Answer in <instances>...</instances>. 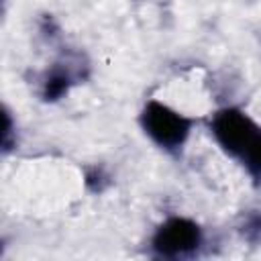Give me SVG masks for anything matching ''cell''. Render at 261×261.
I'll use <instances>...</instances> for the list:
<instances>
[{"mask_svg": "<svg viewBox=\"0 0 261 261\" xmlns=\"http://www.w3.org/2000/svg\"><path fill=\"white\" fill-rule=\"evenodd\" d=\"M143 128L157 145L175 149L188 139L190 120L161 102H149L143 110Z\"/></svg>", "mask_w": 261, "mask_h": 261, "instance_id": "cell-1", "label": "cell"}, {"mask_svg": "<svg viewBox=\"0 0 261 261\" xmlns=\"http://www.w3.org/2000/svg\"><path fill=\"white\" fill-rule=\"evenodd\" d=\"M212 133L224 151H228L230 155L243 157L261 130L241 110L226 108V110L216 112L212 120Z\"/></svg>", "mask_w": 261, "mask_h": 261, "instance_id": "cell-2", "label": "cell"}, {"mask_svg": "<svg viewBox=\"0 0 261 261\" xmlns=\"http://www.w3.org/2000/svg\"><path fill=\"white\" fill-rule=\"evenodd\" d=\"M243 161L249 169V173L257 179H261V133L257 135V139L251 143V147L245 151Z\"/></svg>", "mask_w": 261, "mask_h": 261, "instance_id": "cell-4", "label": "cell"}, {"mask_svg": "<svg viewBox=\"0 0 261 261\" xmlns=\"http://www.w3.org/2000/svg\"><path fill=\"white\" fill-rule=\"evenodd\" d=\"M200 241L202 234L196 222L188 218H169L157 228L153 237V249L163 257H181L192 253Z\"/></svg>", "mask_w": 261, "mask_h": 261, "instance_id": "cell-3", "label": "cell"}]
</instances>
